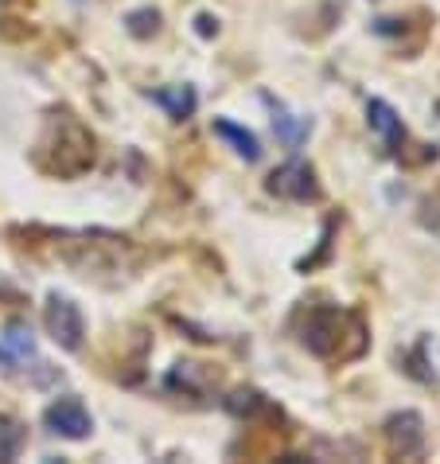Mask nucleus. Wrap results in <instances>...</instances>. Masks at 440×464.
Here are the masks:
<instances>
[{
  "mask_svg": "<svg viewBox=\"0 0 440 464\" xmlns=\"http://www.w3.org/2000/svg\"><path fill=\"white\" fill-rule=\"evenodd\" d=\"M273 196L281 199H296V203H308V199H320V184H316V172L308 169L304 160H289V164H281V169L269 176V184H265Z\"/></svg>",
  "mask_w": 440,
  "mask_h": 464,
  "instance_id": "nucleus-3",
  "label": "nucleus"
},
{
  "mask_svg": "<svg viewBox=\"0 0 440 464\" xmlns=\"http://www.w3.org/2000/svg\"><path fill=\"white\" fill-rule=\"evenodd\" d=\"M335 328H340V313H335V308L312 313L308 316V328H304V347H312L316 355H331L335 352Z\"/></svg>",
  "mask_w": 440,
  "mask_h": 464,
  "instance_id": "nucleus-7",
  "label": "nucleus"
},
{
  "mask_svg": "<svg viewBox=\"0 0 440 464\" xmlns=\"http://www.w3.org/2000/svg\"><path fill=\"white\" fill-rule=\"evenodd\" d=\"M43 425L51 433L67 437V441H86V437L94 433V418H90V410L82 406V398H74V394L55 398V402L43 410Z\"/></svg>",
  "mask_w": 440,
  "mask_h": 464,
  "instance_id": "nucleus-2",
  "label": "nucleus"
},
{
  "mask_svg": "<svg viewBox=\"0 0 440 464\" xmlns=\"http://www.w3.org/2000/svg\"><path fill=\"white\" fill-rule=\"evenodd\" d=\"M211 129H215V137H223V140H230V145H234V152H238L245 164H257V160H262V140H257L245 125L230 121V118H215Z\"/></svg>",
  "mask_w": 440,
  "mask_h": 464,
  "instance_id": "nucleus-8",
  "label": "nucleus"
},
{
  "mask_svg": "<svg viewBox=\"0 0 440 464\" xmlns=\"http://www.w3.org/2000/svg\"><path fill=\"white\" fill-rule=\"evenodd\" d=\"M386 441H390V449H394V453H401V457L421 453V445H425V421H421V414H413V410H401V414H394L390 421H386Z\"/></svg>",
  "mask_w": 440,
  "mask_h": 464,
  "instance_id": "nucleus-4",
  "label": "nucleus"
},
{
  "mask_svg": "<svg viewBox=\"0 0 440 464\" xmlns=\"http://www.w3.org/2000/svg\"><path fill=\"white\" fill-rule=\"evenodd\" d=\"M24 449V425L16 418L0 414V460H16Z\"/></svg>",
  "mask_w": 440,
  "mask_h": 464,
  "instance_id": "nucleus-11",
  "label": "nucleus"
},
{
  "mask_svg": "<svg viewBox=\"0 0 440 464\" xmlns=\"http://www.w3.org/2000/svg\"><path fill=\"white\" fill-rule=\"evenodd\" d=\"M35 355V340H32V328H24V324H12L5 332V340H0V363H8V371L24 363V359H32Z\"/></svg>",
  "mask_w": 440,
  "mask_h": 464,
  "instance_id": "nucleus-10",
  "label": "nucleus"
},
{
  "mask_svg": "<svg viewBox=\"0 0 440 464\" xmlns=\"http://www.w3.org/2000/svg\"><path fill=\"white\" fill-rule=\"evenodd\" d=\"M74 5H82V0H74Z\"/></svg>",
  "mask_w": 440,
  "mask_h": 464,
  "instance_id": "nucleus-14",
  "label": "nucleus"
},
{
  "mask_svg": "<svg viewBox=\"0 0 440 464\" xmlns=\"http://www.w3.org/2000/svg\"><path fill=\"white\" fill-rule=\"evenodd\" d=\"M148 98L157 102V106L167 110V118H176V121H184L196 113L199 106V98H196V90H191L187 82L184 86H160V90H148Z\"/></svg>",
  "mask_w": 440,
  "mask_h": 464,
  "instance_id": "nucleus-9",
  "label": "nucleus"
},
{
  "mask_svg": "<svg viewBox=\"0 0 440 464\" xmlns=\"http://www.w3.org/2000/svg\"><path fill=\"white\" fill-rule=\"evenodd\" d=\"M262 102L269 110H273V129H277V137H281V145H289V149H301L308 133H312V118H301V113H292L284 102H273L269 94H262Z\"/></svg>",
  "mask_w": 440,
  "mask_h": 464,
  "instance_id": "nucleus-6",
  "label": "nucleus"
},
{
  "mask_svg": "<svg viewBox=\"0 0 440 464\" xmlns=\"http://www.w3.org/2000/svg\"><path fill=\"white\" fill-rule=\"evenodd\" d=\"M196 24H199V35H215L218 32V20H211V16H199Z\"/></svg>",
  "mask_w": 440,
  "mask_h": 464,
  "instance_id": "nucleus-13",
  "label": "nucleus"
},
{
  "mask_svg": "<svg viewBox=\"0 0 440 464\" xmlns=\"http://www.w3.org/2000/svg\"><path fill=\"white\" fill-rule=\"evenodd\" d=\"M125 28H129V35H137V40H148V35H157V28H160V12H152V8L129 12Z\"/></svg>",
  "mask_w": 440,
  "mask_h": 464,
  "instance_id": "nucleus-12",
  "label": "nucleus"
},
{
  "mask_svg": "<svg viewBox=\"0 0 440 464\" xmlns=\"http://www.w3.org/2000/svg\"><path fill=\"white\" fill-rule=\"evenodd\" d=\"M367 121H370V129L382 137V149L390 152H401V145H406V125H401V118H397V110L390 106V102H382V98H370L367 102Z\"/></svg>",
  "mask_w": 440,
  "mask_h": 464,
  "instance_id": "nucleus-5",
  "label": "nucleus"
},
{
  "mask_svg": "<svg viewBox=\"0 0 440 464\" xmlns=\"http://www.w3.org/2000/svg\"><path fill=\"white\" fill-rule=\"evenodd\" d=\"M43 324H47V336L55 340L62 352H79L82 336H86V324H82V313L71 296H59L51 293L47 296V308H43Z\"/></svg>",
  "mask_w": 440,
  "mask_h": 464,
  "instance_id": "nucleus-1",
  "label": "nucleus"
}]
</instances>
